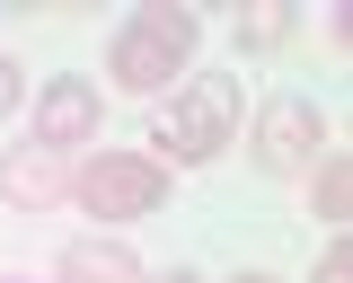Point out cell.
I'll list each match as a JSON object with an SVG mask.
<instances>
[{"instance_id": "obj_1", "label": "cell", "mask_w": 353, "mask_h": 283, "mask_svg": "<svg viewBox=\"0 0 353 283\" xmlns=\"http://www.w3.org/2000/svg\"><path fill=\"white\" fill-rule=\"evenodd\" d=\"M194 45H203V18H194V9H176V0H141V18L106 45V71H115V89L159 97L176 71L194 62Z\"/></svg>"}, {"instance_id": "obj_2", "label": "cell", "mask_w": 353, "mask_h": 283, "mask_svg": "<svg viewBox=\"0 0 353 283\" xmlns=\"http://www.w3.org/2000/svg\"><path fill=\"white\" fill-rule=\"evenodd\" d=\"M239 142V80L230 71H194L185 89H176V115L159 124V168H203Z\"/></svg>"}, {"instance_id": "obj_3", "label": "cell", "mask_w": 353, "mask_h": 283, "mask_svg": "<svg viewBox=\"0 0 353 283\" xmlns=\"http://www.w3.org/2000/svg\"><path fill=\"white\" fill-rule=\"evenodd\" d=\"M71 195H80V213H97V222H141V213L168 204V168L141 159V150H97L80 177H71Z\"/></svg>"}, {"instance_id": "obj_4", "label": "cell", "mask_w": 353, "mask_h": 283, "mask_svg": "<svg viewBox=\"0 0 353 283\" xmlns=\"http://www.w3.org/2000/svg\"><path fill=\"white\" fill-rule=\"evenodd\" d=\"M327 159V124H318V106L309 97H274L256 115V168L265 177H301Z\"/></svg>"}, {"instance_id": "obj_5", "label": "cell", "mask_w": 353, "mask_h": 283, "mask_svg": "<svg viewBox=\"0 0 353 283\" xmlns=\"http://www.w3.org/2000/svg\"><path fill=\"white\" fill-rule=\"evenodd\" d=\"M97 89H88L80 71H62V80H44V97H36V142L44 150H80V142H97Z\"/></svg>"}, {"instance_id": "obj_6", "label": "cell", "mask_w": 353, "mask_h": 283, "mask_svg": "<svg viewBox=\"0 0 353 283\" xmlns=\"http://www.w3.org/2000/svg\"><path fill=\"white\" fill-rule=\"evenodd\" d=\"M53 283H150V275H141V257L124 239H71L62 266H53Z\"/></svg>"}, {"instance_id": "obj_7", "label": "cell", "mask_w": 353, "mask_h": 283, "mask_svg": "<svg viewBox=\"0 0 353 283\" xmlns=\"http://www.w3.org/2000/svg\"><path fill=\"white\" fill-rule=\"evenodd\" d=\"M0 195H9V204H27V213H36V204H53V195H62V150L18 142V150L0 159Z\"/></svg>"}, {"instance_id": "obj_8", "label": "cell", "mask_w": 353, "mask_h": 283, "mask_svg": "<svg viewBox=\"0 0 353 283\" xmlns=\"http://www.w3.org/2000/svg\"><path fill=\"white\" fill-rule=\"evenodd\" d=\"M309 213H318L327 231H336V222L353 213V159H345V150H327V159L309 168Z\"/></svg>"}, {"instance_id": "obj_9", "label": "cell", "mask_w": 353, "mask_h": 283, "mask_svg": "<svg viewBox=\"0 0 353 283\" xmlns=\"http://www.w3.org/2000/svg\"><path fill=\"white\" fill-rule=\"evenodd\" d=\"M283 36H292V9H283V0L239 9V53H265V45H283Z\"/></svg>"}, {"instance_id": "obj_10", "label": "cell", "mask_w": 353, "mask_h": 283, "mask_svg": "<svg viewBox=\"0 0 353 283\" xmlns=\"http://www.w3.org/2000/svg\"><path fill=\"white\" fill-rule=\"evenodd\" d=\"M18 97H27V71H18V62L0 53V115H18Z\"/></svg>"}, {"instance_id": "obj_11", "label": "cell", "mask_w": 353, "mask_h": 283, "mask_svg": "<svg viewBox=\"0 0 353 283\" xmlns=\"http://www.w3.org/2000/svg\"><path fill=\"white\" fill-rule=\"evenodd\" d=\"M318 283H353V248H345V239H336V248L318 257Z\"/></svg>"}, {"instance_id": "obj_12", "label": "cell", "mask_w": 353, "mask_h": 283, "mask_svg": "<svg viewBox=\"0 0 353 283\" xmlns=\"http://www.w3.org/2000/svg\"><path fill=\"white\" fill-rule=\"evenodd\" d=\"M150 283H203V275H185V266H176V275H150Z\"/></svg>"}, {"instance_id": "obj_13", "label": "cell", "mask_w": 353, "mask_h": 283, "mask_svg": "<svg viewBox=\"0 0 353 283\" xmlns=\"http://www.w3.org/2000/svg\"><path fill=\"white\" fill-rule=\"evenodd\" d=\"M230 283H274V275H230Z\"/></svg>"}]
</instances>
